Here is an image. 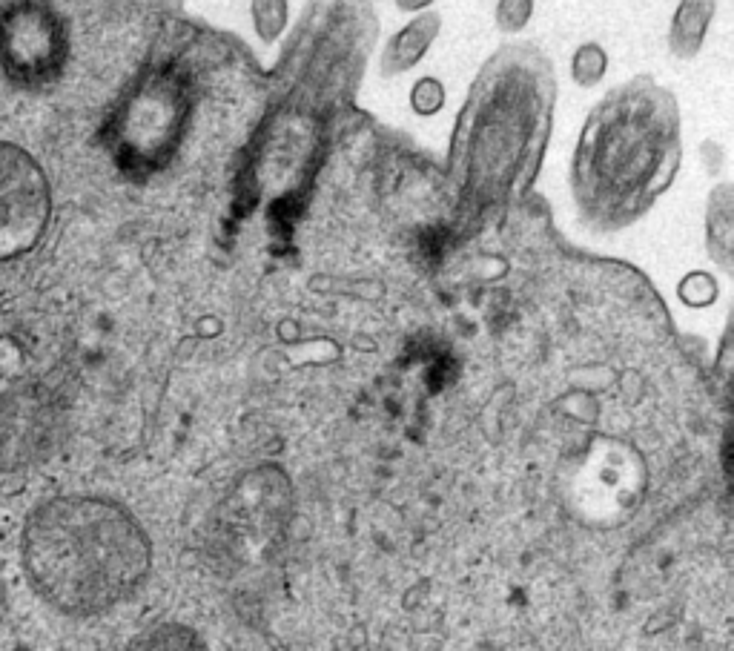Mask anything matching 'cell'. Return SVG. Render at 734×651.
Here are the masks:
<instances>
[{
  "label": "cell",
  "mask_w": 734,
  "mask_h": 651,
  "mask_svg": "<svg viewBox=\"0 0 734 651\" xmlns=\"http://www.w3.org/2000/svg\"><path fill=\"white\" fill-rule=\"evenodd\" d=\"M376 38V0H307L241 152L233 193L241 207L287 210L307 198L353 112Z\"/></svg>",
  "instance_id": "6da1fadb"
},
{
  "label": "cell",
  "mask_w": 734,
  "mask_h": 651,
  "mask_svg": "<svg viewBox=\"0 0 734 651\" xmlns=\"http://www.w3.org/2000/svg\"><path fill=\"white\" fill-rule=\"evenodd\" d=\"M557 75L540 46L497 49L459 109L445 167V198L456 218L479 221L522 204L554 130Z\"/></svg>",
  "instance_id": "7a4b0ae2"
},
{
  "label": "cell",
  "mask_w": 734,
  "mask_h": 651,
  "mask_svg": "<svg viewBox=\"0 0 734 651\" xmlns=\"http://www.w3.org/2000/svg\"><path fill=\"white\" fill-rule=\"evenodd\" d=\"M683 161L680 107L651 75L611 89L585 118L571 196L588 227L623 230L646 216Z\"/></svg>",
  "instance_id": "3957f363"
},
{
  "label": "cell",
  "mask_w": 734,
  "mask_h": 651,
  "mask_svg": "<svg viewBox=\"0 0 734 651\" xmlns=\"http://www.w3.org/2000/svg\"><path fill=\"white\" fill-rule=\"evenodd\" d=\"M23 571L38 597L72 617L121 606L147 580L150 540L127 508L98 497L41 502L23 525Z\"/></svg>",
  "instance_id": "277c9868"
},
{
  "label": "cell",
  "mask_w": 734,
  "mask_h": 651,
  "mask_svg": "<svg viewBox=\"0 0 734 651\" xmlns=\"http://www.w3.org/2000/svg\"><path fill=\"white\" fill-rule=\"evenodd\" d=\"M75 44V18L58 0H9L0 9V72L18 87L64 81Z\"/></svg>",
  "instance_id": "5b68a950"
},
{
  "label": "cell",
  "mask_w": 734,
  "mask_h": 651,
  "mask_svg": "<svg viewBox=\"0 0 734 651\" xmlns=\"http://www.w3.org/2000/svg\"><path fill=\"white\" fill-rule=\"evenodd\" d=\"M55 434V402L26 350L0 336V471H21Z\"/></svg>",
  "instance_id": "8992f818"
},
{
  "label": "cell",
  "mask_w": 734,
  "mask_h": 651,
  "mask_svg": "<svg viewBox=\"0 0 734 651\" xmlns=\"http://www.w3.org/2000/svg\"><path fill=\"white\" fill-rule=\"evenodd\" d=\"M52 216V187L35 155L0 141V261L29 253Z\"/></svg>",
  "instance_id": "52a82bcc"
},
{
  "label": "cell",
  "mask_w": 734,
  "mask_h": 651,
  "mask_svg": "<svg viewBox=\"0 0 734 651\" xmlns=\"http://www.w3.org/2000/svg\"><path fill=\"white\" fill-rule=\"evenodd\" d=\"M442 32V15L439 12H416V18L411 23H405L396 35H390V41L382 49V58H379V72L382 78H399L405 72H411L413 66L419 64L433 41L439 38Z\"/></svg>",
  "instance_id": "ba28073f"
},
{
  "label": "cell",
  "mask_w": 734,
  "mask_h": 651,
  "mask_svg": "<svg viewBox=\"0 0 734 651\" xmlns=\"http://www.w3.org/2000/svg\"><path fill=\"white\" fill-rule=\"evenodd\" d=\"M717 0H680L669 23V52L677 61H694L709 38Z\"/></svg>",
  "instance_id": "9c48e42d"
},
{
  "label": "cell",
  "mask_w": 734,
  "mask_h": 651,
  "mask_svg": "<svg viewBox=\"0 0 734 651\" xmlns=\"http://www.w3.org/2000/svg\"><path fill=\"white\" fill-rule=\"evenodd\" d=\"M706 247L720 270H732L734 256V190L729 181L717 184L706 204Z\"/></svg>",
  "instance_id": "30bf717a"
},
{
  "label": "cell",
  "mask_w": 734,
  "mask_h": 651,
  "mask_svg": "<svg viewBox=\"0 0 734 651\" xmlns=\"http://www.w3.org/2000/svg\"><path fill=\"white\" fill-rule=\"evenodd\" d=\"M250 18L261 44H276L290 23V0H250Z\"/></svg>",
  "instance_id": "8fae6325"
},
{
  "label": "cell",
  "mask_w": 734,
  "mask_h": 651,
  "mask_svg": "<svg viewBox=\"0 0 734 651\" xmlns=\"http://www.w3.org/2000/svg\"><path fill=\"white\" fill-rule=\"evenodd\" d=\"M608 72V52L603 46L588 41V44L577 46V52L571 55V78L580 89L597 87Z\"/></svg>",
  "instance_id": "7c38bea8"
},
{
  "label": "cell",
  "mask_w": 734,
  "mask_h": 651,
  "mask_svg": "<svg viewBox=\"0 0 734 651\" xmlns=\"http://www.w3.org/2000/svg\"><path fill=\"white\" fill-rule=\"evenodd\" d=\"M445 101H448V92L442 87V81L439 78H431V75H425V78H419L411 89V109L416 115H422V118H428V115H436L439 109L445 107Z\"/></svg>",
  "instance_id": "4fadbf2b"
},
{
  "label": "cell",
  "mask_w": 734,
  "mask_h": 651,
  "mask_svg": "<svg viewBox=\"0 0 734 651\" xmlns=\"http://www.w3.org/2000/svg\"><path fill=\"white\" fill-rule=\"evenodd\" d=\"M531 15H534V0H497V9H494L497 29L505 35L522 32L531 21Z\"/></svg>",
  "instance_id": "5bb4252c"
},
{
  "label": "cell",
  "mask_w": 734,
  "mask_h": 651,
  "mask_svg": "<svg viewBox=\"0 0 734 651\" xmlns=\"http://www.w3.org/2000/svg\"><path fill=\"white\" fill-rule=\"evenodd\" d=\"M680 299L691 307H706L717 299V282L709 273H691L680 282Z\"/></svg>",
  "instance_id": "9a60e30c"
},
{
  "label": "cell",
  "mask_w": 734,
  "mask_h": 651,
  "mask_svg": "<svg viewBox=\"0 0 734 651\" xmlns=\"http://www.w3.org/2000/svg\"><path fill=\"white\" fill-rule=\"evenodd\" d=\"M436 0H396V9H402V12H425V9H431Z\"/></svg>",
  "instance_id": "2e32d148"
},
{
  "label": "cell",
  "mask_w": 734,
  "mask_h": 651,
  "mask_svg": "<svg viewBox=\"0 0 734 651\" xmlns=\"http://www.w3.org/2000/svg\"><path fill=\"white\" fill-rule=\"evenodd\" d=\"M170 6H173L175 15H181V12H184V0H170Z\"/></svg>",
  "instance_id": "e0dca14e"
}]
</instances>
